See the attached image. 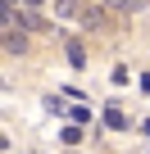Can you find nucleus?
Here are the masks:
<instances>
[{
	"instance_id": "nucleus-4",
	"label": "nucleus",
	"mask_w": 150,
	"mask_h": 154,
	"mask_svg": "<svg viewBox=\"0 0 150 154\" xmlns=\"http://www.w3.org/2000/svg\"><path fill=\"white\" fill-rule=\"evenodd\" d=\"M145 5V0H105V9H114V14H136Z\"/></svg>"
},
{
	"instance_id": "nucleus-7",
	"label": "nucleus",
	"mask_w": 150,
	"mask_h": 154,
	"mask_svg": "<svg viewBox=\"0 0 150 154\" xmlns=\"http://www.w3.org/2000/svg\"><path fill=\"white\" fill-rule=\"evenodd\" d=\"M64 140H68V145H78V140H82V127H78V122H73V127H64Z\"/></svg>"
},
{
	"instance_id": "nucleus-5",
	"label": "nucleus",
	"mask_w": 150,
	"mask_h": 154,
	"mask_svg": "<svg viewBox=\"0 0 150 154\" xmlns=\"http://www.w3.org/2000/svg\"><path fill=\"white\" fill-rule=\"evenodd\" d=\"M68 118L82 127V122H91V109H82V104H68Z\"/></svg>"
},
{
	"instance_id": "nucleus-3",
	"label": "nucleus",
	"mask_w": 150,
	"mask_h": 154,
	"mask_svg": "<svg viewBox=\"0 0 150 154\" xmlns=\"http://www.w3.org/2000/svg\"><path fill=\"white\" fill-rule=\"evenodd\" d=\"M105 127H109V131H127V118L118 113V104H109V109H105Z\"/></svg>"
},
{
	"instance_id": "nucleus-9",
	"label": "nucleus",
	"mask_w": 150,
	"mask_h": 154,
	"mask_svg": "<svg viewBox=\"0 0 150 154\" xmlns=\"http://www.w3.org/2000/svg\"><path fill=\"white\" fill-rule=\"evenodd\" d=\"M141 131H145V136H150V118H145V122H141Z\"/></svg>"
},
{
	"instance_id": "nucleus-2",
	"label": "nucleus",
	"mask_w": 150,
	"mask_h": 154,
	"mask_svg": "<svg viewBox=\"0 0 150 154\" xmlns=\"http://www.w3.org/2000/svg\"><path fill=\"white\" fill-rule=\"evenodd\" d=\"M64 50H68V63H73V68H82V63H87V50H82V41H78V36H68V41H64Z\"/></svg>"
},
{
	"instance_id": "nucleus-6",
	"label": "nucleus",
	"mask_w": 150,
	"mask_h": 154,
	"mask_svg": "<svg viewBox=\"0 0 150 154\" xmlns=\"http://www.w3.org/2000/svg\"><path fill=\"white\" fill-rule=\"evenodd\" d=\"M46 109H50V113H68V104H64L59 95H46Z\"/></svg>"
},
{
	"instance_id": "nucleus-8",
	"label": "nucleus",
	"mask_w": 150,
	"mask_h": 154,
	"mask_svg": "<svg viewBox=\"0 0 150 154\" xmlns=\"http://www.w3.org/2000/svg\"><path fill=\"white\" fill-rule=\"evenodd\" d=\"M0 5H27V0H0Z\"/></svg>"
},
{
	"instance_id": "nucleus-1",
	"label": "nucleus",
	"mask_w": 150,
	"mask_h": 154,
	"mask_svg": "<svg viewBox=\"0 0 150 154\" xmlns=\"http://www.w3.org/2000/svg\"><path fill=\"white\" fill-rule=\"evenodd\" d=\"M78 18H82L91 32H105V27H109V14H105L100 5H82V14H78Z\"/></svg>"
}]
</instances>
